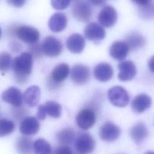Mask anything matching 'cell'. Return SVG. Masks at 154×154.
<instances>
[{
    "mask_svg": "<svg viewBox=\"0 0 154 154\" xmlns=\"http://www.w3.org/2000/svg\"><path fill=\"white\" fill-rule=\"evenodd\" d=\"M32 150L35 153L48 154L51 153L52 147L45 139L38 138L33 143Z\"/></svg>",
    "mask_w": 154,
    "mask_h": 154,
    "instance_id": "27",
    "label": "cell"
},
{
    "mask_svg": "<svg viewBox=\"0 0 154 154\" xmlns=\"http://www.w3.org/2000/svg\"><path fill=\"white\" fill-rule=\"evenodd\" d=\"M2 100L13 106H21L23 103V95L20 90L15 87H10L1 94Z\"/></svg>",
    "mask_w": 154,
    "mask_h": 154,
    "instance_id": "12",
    "label": "cell"
},
{
    "mask_svg": "<svg viewBox=\"0 0 154 154\" xmlns=\"http://www.w3.org/2000/svg\"><path fill=\"white\" fill-rule=\"evenodd\" d=\"M152 105V99L145 93L137 95L131 103L132 110L137 113H142L149 109Z\"/></svg>",
    "mask_w": 154,
    "mask_h": 154,
    "instance_id": "20",
    "label": "cell"
},
{
    "mask_svg": "<svg viewBox=\"0 0 154 154\" xmlns=\"http://www.w3.org/2000/svg\"><path fill=\"white\" fill-rule=\"evenodd\" d=\"M138 13L141 17L143 19H149L153 17V3L144 6L138 7Z\"/></svg>",
    "mask_w": 154,
    "mask_h": 154,
    "instance_id": "30",
    "label": "cell"
},
{
    "mask_svg": "<svg viewBox=\"0 0 154 154\" xmlns=\"http://www.w3.org/2000/svg\"><path fill=\"white\" fill-rule=\"evenodd\" d=\"M15 128L14 123L7 119H0V137H3L11 134Z\"/></svg>",
    "mask_w": 154,
    "mask_h": 154,
    "instance_id": "28",
    "label": "cell"
},
{
    "mask_svg": "<svg viewBox=\"0 0 154 154\" xmlns=\"http://www.w3.org/2000/svg\"><path fill=\"white\" fill-rule=\"evenodd\" d=\"M129 50V47L125 42L117 40L110 46L109 54L114 60H123L127 57Z\"/></svg>",
    "mask_w": 154,
    "mask_h": 154,
    "instance_id": "15",
    "label": "cell"
},
{
    "mask_svg": "<svg viewBox=\"0 0 154 154\" xmlns=\"http://www.w3.org/2000/svg\"><path fill=\"white\" fill-rule=\"evenodd\" d=\"M12 58L9 53L2 52L0 53V72H7L12 65Z\"/></svg>",
    "mask_w": 154,
    "mask_h": 154,
    "instance_id": "29",
    "label": "cell"
},
{
    "mask_svg": "<svg viewBox=\"0 0 154 154\" xmlns=\"http://www.w3.org/2000/svg\"><path fill=\"white\" fill-rule=\"evenodd\" d=\"M148 66H149V68L150 69V70H151L152 72H153V57L152 56L149 60L148 62Z\"/></svg>",
    "mask_w": 154,
    "mask_h": 154,
    "instance_id": "40",
    "label": "cell"
},
{
    "mask_svg": "<svg viewBox=\"0 0 154 154\" xmlns=\"http://www.w3.org/2000/svg\"><path fill=\"white\" fill-rule=\"evenodd\" d=\"M22 95L25 104L29 107H34L38 104L40 99V88L38 85H31L25 90Z\"/></svg>",
    "mask_w": 154,
    "mask_h": 154,
    "instance_id": "19",
    "label": "cell"
},
{
    "mask_svg": "<svg viewBox=\"0 0 154 154\" xmlns=\"http://www.w3.org/2000/svg\"><path fill=\"white\" fill-rule=\"evenodd\" d=\"M90 3L95 6H100L104 4L106 0H88Z\"/></svg>",
    "mask_w": 154,
    "mask_h": 154,
    "instance_id": "39",
    "label": "cell"
},
{
    "mask_svg": "<svg viewBox=\"0 0 154 154\" xmlns=\"http://www.w3.org/2000/svg\"><path fill=\"white\" fill-rule=\"evenodd\" d=\"M93 72L95 78L102 82L108 81L113 75L112 67L107 63H100L97 64L94 68Z\"/></svg>",
    "mask_w": 154,
    "mask_h": 154,
    "instance_id": "18",
    "label": "cell"
},
{
    "mask_svg": "<svg viewBox=\"0 0 154 154\" xmlns=\"http://www.w3.org/2000/svg\"><path fill=\"white\" fill-rule=\"evenodd\" d=\"M29 51V53L32 55V56L35 57H40L43 54L41 51L40 45H38L37 43L30 45Z\"/></svg>",
    "mask_w": 154,
    "mask_h": 154,
    "instance_id": "32",
    "label": "cell"
},
{
    "mask_svg": "<svg viewBox=\"0 0 154 154\" xmlns=\"http://www.w3.org/2000/svg\"><path fill=\"white\" fill-rule=\"evenodd\" d=\"M131 1L137 4L138 7L146 6L153 3L152 0H131Z\"/></svg>",
    "mask_w": 154,
    "mask_h": 154,
    "instance_id": "38",
    "label": "cell"
},
{
    "mask_svg": "<svg viewBox=\"0 0 154 154\" xmlns=\"http://www.w3.org/2000/svg\"><path fill=\"white\" fill-rule=\"evenodd\" d=\"M70 68L66 63H60L57 65L52 70L49 78V82L54 87H57L63 82L69 76Z\"/></svg>",
    "mask_w": 154,
    "mask_h": 154,
    "instance_id": "13",
    "label": "cell"
},
{
    "mask_svg": "<svg viewBox=\"0 0 154 154\" xmlns=\"http://www.w3.org/2000/svg\"><path fill=\"white\" fill-rule=\"evenodd\" d=\"M33 66V58L29 52H24L17 56L13 61V69L14 78L17 82L23 84L31 73Z\"/></svg>",
    "mask_w": 154,
    "mask_h": 154,
    "instance_id": "1",
    "label": "cell"
},
{
    "mask_svg": "<svg viewBox=\"0 0 154 154\" xmlns=\"http://www.w3.org/2000/svg\"><path fill=\"white\" fill-rule=\"evenodd\" d=\"M1 34H2V31H1V28H0V38L1 37Z\"/></svg>",
    "mask_w": 154,
    "mask_h": 154,
    "instance_id": "41",
    "label": "cell"
},
{
    "mask_svg": "<svg viewBox=\"0 0 154 154\" xmlns=\"http://www.w3.org/2000/svg\"><path fill=\"white\" fill-rule=\"evenodd\" d=\"M9 48H10V49L12 52H18L20 51V50L22 49V46L20 43L13 41V42H11L10 43Z\"/></svg>",
    "mask_w": 154,
    "mask_h": 154,
    "instance_id": "35",
    "label": "cell"
},
{
    "mask_svg": "<svg viewBox=\"0 0 154 154\" xmlns=\"http://www.w3.org/2000/svg\"><path fill=\"white\" fill-rule=\"evenodd\" d=\"M108 97L110 103L117 107H125L129 102V96L128 91L120 85L114 86L109 89Z\"/></svg>",
    "mask_w": 154,
    "mask_h": 154,
    "instance_id": "2",
    "label": "cell"
},
{
    "mask_svg": "<svg viewBox=\"0 0 154 154\" xmlns=\"http://www.w3.org/2000/svg\"><path fill=\"white\" fill-rule=\"evenodd\" d=\"M66 43L70 52L73 54H80L84 49L85 39L80 34L74 33L68 37Z\"/></svg>",
    "mask_w": 154,
    "mask_h": 154,
    "instance_id": "17",
    "label": "cell"
},
{
    "mask_svg": "<svg viewBox=\"0 0 154 154\" xmlns=\"http://www.w3.org/2000/svg\"><path fill=\"white\" fill-rule=\"evenodd\" d=\"M121 130L116 124L108 122L100 128L99 134L100 138L104 141L112 142L116 140L120 135Z\"/></svg>",
    "mask_w": 154,
    "mask_h": 154,
    "instance_id": "9",
    "label": "cell"
},
{
    "mask_svg": "<svg viewBox=\"0 0 154 154\" xmlns=\"http://www.w3.org/2000/svg\"><path fill=\"white\" fill-rule=\"evenodd\" d=\"M33 142L30 138L20 137L16 143V150L20 153H29L32 150Z\"/></svg>",
    "mask_w": 154,
    "mask_h": 154,
    "instance_id": "26",
    "label": "cell"
},
{
    "mask_svg": "<svg viewBox=\"0 0 154 154\" xmlns=\"http://www.w3.org/2000/svg\"><path fill=\"white\" fill-rule=\"evenodd\" d=\"M16 37L20 40L31 45L37 43L40 38V32L34 27L22 25L17 27Z\"/></svg>",
    "mask_w": 154,
    "mask_h": 154,
    "instance_id": "4",
    "label": "cell"
},
{
    "mask_svg": "<svg viewBox=\"0 0 154 154\" xmlns=\"http://www.w3.org/2000/svg\"><path fill=\"white\" fill-rule=\"evenodd\" d=\"M97 19L99 23L106 28L112 27L117 20L116 10L111 5H106L100 11Z\"/></svg>",
    "mask_w": 154,
    "mask_h": 154,
    "instance_id": "8",
    "label": "cell"
},
{
    "mask_svg": "<svg viewBox=\"0 0 154 154\" xmlns=\"http://www.w3.org/2000/svg\"><path fill=\"white\" fill-rule=\"evenodd\" d=\"M40 129V123L34 117H27L22 120L20 124L19 131L25 135H32L37 134Z\"/></svg>",
    "mask_w": 154,
    "mask_h": 154,
    "instance_id": "16",
    "label": "cell"
},
{
    "mask_svg": "<svg viewBox=\"0 0 154 154\" xmlns=\"http://www.w3.org/2000/svg\"><path fill=\"white\" fill-rule=\"evenodd\" d=\"M72 13L73 16L78 21L88 22L93 15V9L91 5L84 1H78L75 2L72 8Z\"/></svg>",
    "mask_w": 154,
    "mask_h": 154,
    "instance_id": "5",
    "label": "cell"
},
{
    "mask_svg": "<svg viewBox=\"0 0 154 154\" xmlns=\"http://www.w3.org/2000/svg\"><path fill=\"white\" fill-rule=\"evenodd\" d=\"M119 70L117 75L118 79L122 82H126L133 79L137 73L135 64L132 61H125L118 65Z\"/></svg>",
    "mask_w": 154,
    "mask_h": 154,
    "instance_id": "10",
    "label": "cell"
},
{
    "mask_svg": "<svg viewBox=\"0 0 154 154\" xmlns=\"http://www.w3.org/2000/svg\"><path fill=\"white\" fill-rule=\"evenodd\" d=\"M71 0H51L52 7L57 10L66 9L70 4Z\"/></svg>",
    "mask_w": 154,
    "mask_h": 154,
    "instance_id": "31",
    "label": "cell"
},
{
    "mask_svg": "<svg viewBox=\"0 0 154 154\" xmlns=\"http://www.w3.org/2000/svg\"><path fill=\"white\" fill-rule=\"evenodd\" d=\"M125 42L129 46V49L132 50L141 48L146 44L144 37L137 31H132L129 33L126 37Z\"/></svg>",
    "mask_w": 154,
    "mask_h": 154,
    "instance_id": "23",
    "label": "cell"
},
{
    "mask_svg": "<svg viewBox=\"0 0 154 154\" xmlns=\"http://www.w3.org/2000/svg\"><path fill=\"white\" fill-rule=\"evenodd\" d=\"M75 149L79 153L87 154L91 153L95 147L93 138L87 133L80 134L75 140Z\"/></svg>",
    "mask_w": 154,
    "mask_h": 154,
    "instance_id": "6",
    "label": "cell"
},
{
    "mask_svg": "<svg viewBox=\"0 0 154 154\" xmlns=\"http://www.w3.org/2000/svg\"><path fill=\"white\" fill-rule=\"evenodd\" d=\"M67 19L66 15L62 13H55L51 16L48 26L51 31L54 32H59L63 31L66 27Z\"/></svg>",
    "mask_w": 154,
    "mask_h": 154,
    "instance_id": "21",
    "label": "cell"
},
{
    "mask_svg": "<svg viewBox=\"0 0 154 154\" xmlns=\"http://www.w3.org/2000/svg\"><path fill=\"white\" fill-rule=\"evenodd\" d=\"M20 106H14V109L12 111V115L17 119H20L23 116L24 113L23 112V109L20 108Z\"/></svg>",
    "mask_w": 154,
    "mask_h": 154,
    "instance_id": "37",
    "label": "cell"
},
{
    "mask_svg": "<svg viewBox=\"0 0 154 154\" xmlns=\"http://www.w3.org/2000/svg\"><path fill=\"white\" fill-rule=\"evenodd\" d=\"M75 120L79 128L83 130H87L95 124L96 116L93 110L89 108H85L77 114Z\"/></svg>",
    "mask_w": 154,
    "mask_h": 154,
    "instance_id": "7",
    "label": "cell"
},
{
    "mask_svg": "<svg viewBox=\"0 0 154 154\" xmlns=\"http://www.w3.org/2000/svg\"><path fill=\"white\" fill-rule=\"evenodd\" d=\"M129 134L133 141L139 144L146 139L149 135V131L143 122H138L131 128Z\"/></svg>",
    "mask_w": 154,
    "mask_h": 154,
    "instance_id": "22",
    "label": "cell"
},
{
    "mask_svg": "<svg viewBox=\"0 0 154 154\" xmlns=\"http://www.w3.org/2000/svg\"><path fill=\"white\" fill-rule=\"evenodd\" d=\"M84 35L88 40L99 42L104 39L106 32L101 25L96 22H91L85 26Z\"/></svg>",
    "mask_w": 154,
    "mask_h": 154,
    "instance_id": "11",
    "label": "cell"
},
{
    "mask_svg": "<svg viewBox=\"0 0 154 154\" xmlns=\"http://www.w3.org/2000/svg\"><path fill=\"white\" fill-rule=\"evenodd\" d=\"M71 79L76 84H84L90 79V71L85 65L78 64L73 66L71 70Z\"/></svg>",
    "mask_w": 154,
    "mask_h": 154,
    "instance_id": "14",
    "label": "cell"
},
{
    "mask_svg": "<svg viewBox=\"0 0 154 154\" xmlns=\"http://www.w3.org/2000/svg\"><path fill=\"white\" fill-rule=\"evenodd\" d=\"M46 112L45 109L44 105H41L38 107L37 109V117L38 119L40 120H43L45 119L46 117Z\"/></svg>",
    "mask_w": 154,
    "mask_h": 154,
    "instance_id": "34",
    "label": "cell"
},
{
    "mask_svg": "<svg viewBox=\"0 0 154 154\" xmlns=\"http://www.w3.org/2000/svg\"><path fill=\"white\" fill-rule=\"evenodd\" d=\"M26 1L27 0H7V2L13 7L20 8L25 4Z\"/></svg>",
    "mask_w": 154,
    "mask_h": 154,
    "instance_id": "36",
    "label": "cell"
},
{
    "mask_svg": "<svg viewBox=\"0 0 154 154\" xmlns=\"http://www.w3.org/2000/svg\"><path fill=\"white\" fill-rule=\"evenodd\" d=\"M56 138L61 145L69 146L75 139V133L73 129L70 128H64L57 133Z\"/></svg>",
    "mask_w": 154,
    "mask_h": 154,
    "instance_id": "24",
    "label": "cell"
},
{
    "mask_svg": "<svg viewBox=\"0 0 154 154\" xmlns=\"http://www.w3.org/2000/svg\"><path fill=\"white\" fill-rule=\"evenodd\" d=\"M46 114L54 119L59 118L61 115L62 108L60 103L53 100L47 101L44 105Z\"/></svg>",
    "mask_w": 154,
    "mask_h": 154,
    "instance_id": "25",
    "label": "cell"
},
{
    "mask_svg": "<svg viewBox=\"0 0 154 154\" xmlns=\"http://www.w3.org/2000/svg\"><path fill=\"white\" fill-rule=\"evenodd\" d=\"M40 48L42 54L49 57H57L63 51L61 42L53 36L46 37L40 45Z\"/></svg>",
    "mask_w": 154,
    "mask_h": 154,
    "instance_id": "3",
    "label": "cell"
},
{
    "mask_svg": "<svg viewBox=\"0 0 154 154\" xmlns=\"http://www.w3.org/2000/svg\"><path fill=\"white\" fill-rule=\"evenodd\" d=\"M54 153H61V154H69L72 153V151L69 146H63L57 148L54 152Z\"/></svg>",
    "mask_w": 154,
    "mask_h": 154,
    "instance_id": "33",
    "label": "cell"
}]
</instances>
